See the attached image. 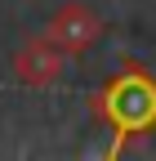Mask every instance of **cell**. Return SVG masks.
Returning <instances> with one entry per match:
<instances>
[{
	"mask_svg": "<svg viewBox=\"0 0 156 161\" xmlns=\"http://www.w3.org/2000/svg\"><path fill=\"white\" fill-rule=\"evenodd\" d=\"M89 112L112 121V130H116L112 157H121L129 134H147L156 125V80L138 67H125L116 80H107L98 90V98H89Z\"/></svg>",
	"mask_w": 156,
	"mask_h": 161,
	"instance_id": "obj_1",
	"label": "cell"
},
{
	"mask_svg": "<svg viewBox=\"0 0 156 161\" xmlns=\"http://www.w3.org/2000/svg\"><path fill=\"white\" fill-rule=\"evenodd\" d=\"M103 31H107L103 14L89 9V5H63V9L45 23V40H54L63 54H81V49H89L94 40H103Z\"/></svg>",
	"mask_w": 156,
	"mask_h": 161,
	"instance_id": "obj_2",
	"label": "cell"
},
{
	"mask_svg": "<svg viewBox=\"0 0 156 161\" xmlns=\"http://www.w3.org/2000/svg\"><path fill=\"white\" fill-rule=\"evenodd\" d=\"M63 67H67V54L54 45V40H45V36H36L31 45H23L13 54V72L27 80V85H54L58 76H63Z\"/></svg>",
	"mask_w": 156,
	"mask_h": 161,
	"instance_id": "obj_3",
	"label": "cell"
}]
</instances>
